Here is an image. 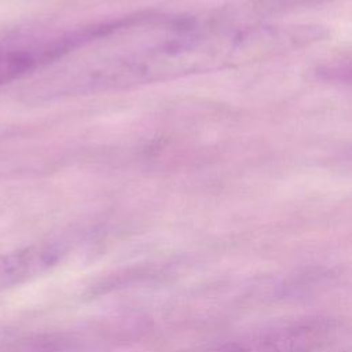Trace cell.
I'll use <instances>...</instances> for the list:
<instances>
[{
    "mask_svg": "<svg viewBox=\"0 0 352 352\" xmlns=\"http://www.w3.org/2000/svg\"><path fill=\"white\" fill-rule=\"evenodd\" d=\"M67 253L66 245L44 241L0 252V292L30 282L56 267Z\"/></svg>",
    "mask_w": 352,
    "mask_h": 352,
    "instance_id": "cell-3",
    "label": "cell"
},
{
    "mask_svg": "<svg viewBox=\"0 0 352 352\" xmlns=\"http://www.w3.org/2000/svg\"><path fill=\"white\" fill-rule=\"evenodd\" d=\"M312 38L309 28L220 15L136 16L81 30L55 66V94L81 95L221 70Z\"/></svg>",
    "mask_w": 352,
    "mask_h": 352,
    "instance_id": "cell-1",
    "label": "cell"
},
{
    "mask_svg": "<svg viewBox=\"0 0 352 352\" xmlns=\"http://www.w3.org/2000/svg\"><path fill=\"white\" fill-rule=\"evenodd\" d=\"M43 51L37 41L0 43V85L40 69Z\"/></svg>",
    "mask_w": 352,
    "mask_h": 352,
    "instance_id": "cell-4",
    "label": "cell"
},
{
    "mask_svg": "<svg viewBox=\"0 0 352 352\" xmlns=\"http://www.w3.org/2000/svg\"><path fill=\"white\" fill-rule=\"evenodd\" d=\"M336 329L330 318L308 316L184 352H316L329 344Z\"/></svg>",
    "mask_w": 352,
    "mask_h": 352,
    "instance_id": "cell-2",
    "label": "cell"
}]
</instances>
